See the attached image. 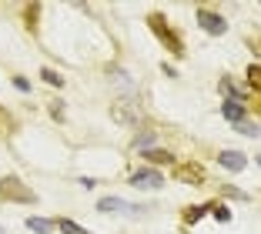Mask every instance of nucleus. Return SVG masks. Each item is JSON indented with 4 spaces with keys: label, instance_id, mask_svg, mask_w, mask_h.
Here are the masks:
<instances>
[{
    "label": "nucleus",
    "instance_id": "4",
    "mask_svg": "<svg viewBox=\"0 0 261 234\" xmlns=\"http://www.w3.org/2000/svg\"><path fill=\"white\" fill-rule=\"evenodd\" d=\"M198 27L207 34V37H224L228 34V17L224 14H218V10H211V7H198Z\"/></svg>",
    "mask_w": 261,
    "mask_h": 234
},
{
    "label": "nucleus",
    "instance_id": "17",
    "mask_svg": "<svg viewBox=\"0 0 261 234\" xmlns=\"http://www.w3.org/2000/svg\"><path fill=\"white\" fill-rule=\"evenodd\" d=\"M40 81L50 84V87H64V84H67L61 74H57V70H50V67H40Z\"/></svg>",
    "mask_w": 261,
    "mask_h": 234
},
{
    "label": "nucleus",
    "instance_id": "1",
    "mask_svg": "<svg viewBox=\"0 0 261 234\" xmlns=\"http://www.w3.org/2000/svg\"><path fill=\"white\" fill-rule=\"evenodd\" d=\"M111 121L121 124V127H138L141 131V124H144V111H141L138 100H121V97H117L114 104H111Z\"/></svg>",
    "mask_w": 261,
    "mask_h": 234
},
{
    "label": "nucleus",
    "instance_id": "16",
    "mask_svg": "<svg viewBox=\"0 0 261 234\" xmlns=\"http://www.w3.org/2000/svg\"><path fill=\"white\" fill-rule=\"evenodd\" d=\"M57 231H64V234H91L87 227H81L77 221H70V218H61V221H57Z\"/></svg>",
    "mask_w": 261,
    "mask_h": 234
},
{
    "label": "nucleus",
    "instance_id": "6",
    "mask_svg": "<svg viewBox=\"0 0 261 234\" xmlns=\"http://www.w3.org/2000/svg\"><path fill=\"white\" fill-rule=\"evenodd\" d=\"M130 188H138V191H161L164 188V174L158 171V167H141V171L130 174Z\"/></svg>",
    "mask_w": 261,
    "mask_h": 234
},
{
    "label": "nucleus",
    "instance_id": "13",
    "mask_svg": "<svg viewBox=\"0 0 261 234\" xmlns=\"http://www.w3.org/2000/svg\"><path fill=\"white\" fill-rule=\"evenodd\" d=\"M27 231H34V234H54L57 231V221H47V218H27Z\"/></svg>",
    "mask_w": 261,
    "mask_h": 234
},
{
    "label": "nucleus",
    "instance_id": "23",
    "mask_svg": "<svg viewBox=\"0 0 261 234\" xmlns=\"http://www.w3.org/2000/svg\"><path fill=\"white\" fill-rule=\"evenodd\" d=\"M77 184H81V188H87V191H94V188H97V177H81V181H77Z\"/></svg>",
    "mask_w": 261,
    "mask_h": 234
},
{
    "label": "nucleus",
    "instance_id": "3",
    "mask_svg": "<svg viewBox=\"0 0 261 234\" xmlns=\"http://www.w3.org/2000/svg\"><path fill=\"white\" fill-rule=\"evenodd\" d=\"M108 84L117 91V97H121V100H138V81H134L124 67L111 64V67H108Z\"/></svg>",
    "mask_w": 261,
    "mask_h": 234
},
{
    "label": "nucleus",
    "instance_id": "2",
    "mask_svg": "<svg viewBox=\"0 0 261 234\" xmlns=\"http://www.w3.org/2000/svg\"><path fill=\"white\" fill-rule=\"evenodd\" d=\"M147 27H151V34H154L158 40H161V44L168 47V50L174 54V57H181V54H185V40L177 37V31H171L168 20H164L161 14H151V17H147Z\"/></svg>",
    "mask_w": 261,
    "mask_h": 234
},
{
    "label": "nucleus",
    "instance_id": "12",
    "mask_svg": "<svg viewBox=\"0 0 261 234\" xmlns=\"http://www.w3.org/2000/svg\"><path fill=\"white\" fill-rule=\"evenodd\" d=\"M207 214H211V204H188L185 214H181V221H185L188 227H194L198 221H204Z\"/></svg>",
    "mask_w": 261,
    "mask_h": 234
},
{
    "label": "nucleus",
    "instance_id": "24",
    "mask_svg": "<svg viewBox=\"0 0 261 234\" xmlns=\"http://www.w3.org/2000/svg\"><path fill=\"white\" fill-rule=\"evenodd\" d=\"M254 164H258V167H261V154H254Z\"/></svg>",
    "mask_w": 261,
    "mask_h": 234
},
{
    "label": "nucleus",
    "instance_id": "15",
    "mask_svg": "<svg viewBox=\"0 0 261 234\" xmlns=\"http://www.w3.org/2000/svg\"><path fill=\"white\" fill-rule=\"evenodd\" d=\"M211 218L221 221V224H231V204H224V201H211Z\"/></svg>",
    "mask_w": 261,
    "mask_h": 234
},
{
    "label": "nucleus",
    "instance_id": "8",
    "mask_svg": "<svg viewBox=\"0 0 261 234\" xmlns=\"http://www.w3.org/2000/svg\"><path fill=\"white\" fill-rule=\"evenodd\" d=\"M218 164H221L228 174H241L248 167V154L234 151V147H224V151H218Z\"/></svg>",
    "mask_w": 261,
    "mask_h": 234
},
{
    "label": "nucleus",
    "instance_id": "11",
    "mask_svg": "<svg viewBox=\"0 0 261 234\" xmlns=\"http://www.w3.org/2000/svg\"><path fill=\"white\" fill-rule=\"evenodd\" d=\"M141 158H144V164H147V167H161V164L177 167V158H174L171 151H164V147H151V151H144Z\"/></svg>",
    "mask_w": 261,
    "mask_h": 234
},
{
    "label": "nucleus",
    "instance_id": "25",
    "mask_svg": "<svg viewBox=\"0 0 261 234\" xmlns=\"http://www.w3.org/2000/svg\"><path fill=\"white\" fill-rule=\"evenodd\" d=\"M0 117H4V111H0Z\"/></svg>",
    "mask_w": 261,
    "mask_h": 234
},
{
    "label": "nucleus",
    "instance_id": "21",
    "mask_svg": "<svg viewBox=\"0 0 261 234\" xmlns=\"http://www.w3.org/2000/svg\"><path fill=\"white\" fill-rule=\"evenodd\" d=\"M14 87H17V91H23V94H31V81L20 77V74H14Z\"/></svg>",
    "mask_w": 261,
    "mask_h": 234
},
{
    "label": "nucleus",
    "instance_id": "9",
    "mask_svg": "<svg viewBox=\"0 0 261 234\" xmlns=\"http://www.w3.org/2000/svg\"><path fill=\"white\" fill-rule=\"evenodd\" d=\"M97 211L100 214H130V204L124 201V197H117V194H104L97 201Z\"/></svg>",
    "mask_w": 261,
    "mask_h": 234
},
{
    "label": "nucleus",
    "instance_id": "7",
    "mask_svg": "<svg viewBox=\"0 0 261 234\" xmlns=\"http://www.w3.org/2000/svg\"><path fill=\"white\" fill-rule=\"evenodd\" d=\"M204 167L198 164V161H185V164H177L174 167V181L177 184H188V188H201L204 184Z\"/></svg>",
    "mask_w": 261,
    "mask_h": 234
},
{
    "label": "nucleus",
    "instance_id": "20",
    "mask_svg": "<svg viewBox=\"0 0 261 234\" xmlns=\"http://www.w3.org/2000/svg\"><path fill=\"white\" fill-rule=\"evenodd\" d=\"M50 117H54V121H64V100H50Z\"/></svg>",
    "mask_w": 261,
    "mask_h": 234
},
{
    "label": "nucleus",
    "instance_id": "18",
    "mask_svg": "<svg viewBox=\"0 0 261 234\" xmlns=\"http://www.w3.org/2000/svg\"><path fill=\"white\" fill-rule=\"evenodd\" d=\"M234 131H238V134H245V137H261V127H258V121H241Z\"/></svg>",
    "mask_w": 261,
    "mask_h": 234
},
{
    "label": "nucleus",
    "instance_id": "19",
    "mask_svg": "<svg viewBox=\"0 0 261 234\" xmlns=\"http://www.w3.org/2000/svg\"><path fill=\"white\" fill-rule=\"evenodd\" d=\"M248 84H251L254 91L261 94V67H258V64H251V67H248Z\"/></svg>",
    "mask_w": 261,
    "mask_h": 234
},
{
    "label": "nucleus",
    "instance_id": "22",
    "mask_svg": "<svg viewBox=\"0 0 261 234\" xmlns=\"http://www.w3.org/2000/svg\"><path fill=\"white\" fill-rule=\"evenodd\" d=\"M224 194L234 197V201H248V194H245V191H238V188H224Z\"/></svg>",
    "mask_w": 261,
    "mask_h": 234
},
{
    "label": "nucleus",
    "instance_id": "5",
    "mask_svg": "<svg viewBox=\"0 0 261 234\" xmlns=\"http://www.w3.org/2000/svg\"><path fill=\"white\" fill-rule=\"evenodd\" d=\"M0 197H4V201H20V204H34V201H37V194L23 188V181L14 177V174L0 181Z\"/></svg>",
    "mask_w": 261,
    "mask_h": 234
},
{
    "label": "nucleus",
    "instance_id": "10",
    "mask_svg": "<svg viewBox=\"0 0 261 234\" xmlns=\"http://www.w3.org/2000/svg\"><path fill=\"white\" fill-rule=\"evenodd\" d=\"M221 117L238 127L241 121H248V107L241 104V100H221Z\"/></svg>",
    "mask_w": 261,
    "mask_h": 234
},
{
    "label": "nucleus",
    "instance_id": "14",
    "mask_svg": "<svg viewBox=\"0 0 261 234\" xmlns=\"http://www.w3.org/2000/svg\"><path fill=\"white\" fill-rule=\"evenodd\" d=\"M154 144H158V131H138V137H134V147H141V151H151Z\"/></svg>",
    "mask_w": 261,
    "mask_h": 234
}]
</instances>
